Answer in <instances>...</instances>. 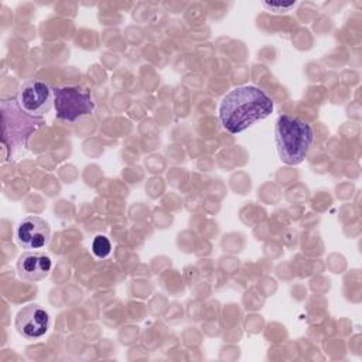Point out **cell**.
<instances>
[{"instance_id":"4","label":"cell","mask_w":362,"mask_h":362,"mask_svg":"<svg viewBox=\"0 0 362 362\" xmlns=\"http://www.w3.org/2000/svg\"><path fill=\"white\" fill-rule=\"evenodd\" d=\"M17 103L27 115L42 116L54 103V89L41 79H30L21 85Z\"/></svg>"},{"instance_id":"3","label":"cell","mask_w":362,"mask_h":362,"mask_svg":"<svg viewBox=\"0 0 362 362\" xmlns=\"http://www.w3.org/2000/svg\"><path fill=\"white\" fill-rule=\"evenodd\" d=\"M54 106L57 117L68 122L92 115L95 110L90 93L86 89L71 85H61L54 89Z\"/></svg>"},{"instance_id":"2","label":"cell","mask_w":362,"mask_h":362,"mask_svg":"<svg viewBox=\"0 0 362 362\" xmlns=\"http://www.w3.org/2000/svg\"><path fill=\"white\" fill-rule=\"evenodd\" d=\"M274 136L281 161L290 165L300 164L305 158L314 140L311 126L305 120L291 115L277 117Z\"/></svg>"},{"instance_id":"9","label":"cell","mask_w":362,"mask_h":362,"mask_svg":"<svg viewBox=\"0 0 362 362\" xmlns=\"http://www.w3.org/2000/svg\"><path fill=\"white\" fill-rule=\"evenodd\" d=\"M263 6L267 7L272 11H288V10H291L296 6V1L294 3H277V1H272L270 3V1H264Z\"/></svg>"},{"instance_id":"7","label":"cell","mask_w":362,"mask_h":362,"mask_svg":"<svg viewBox=\"0 0 362 362\" xmlns=\"http://www.w3.org/2000/svg\"><path fill=\"white\" fill-rule=\"evenodd\" d=\"M52 262L48 255L40 250L24 252L17 262V273L25 281H38L48 276Z\"/></svg>"},{"instance_id":"5","label":"cell","mask_w":362,"mask_h":362,"mask_svg":"<svg viewBox=\"0 0 362 362\" xmlns=\"http://www.w3.org/2000/svg\"><path fill=\"white\" fill-rule=\"evenodd\" d=\"M51 238L49 225L40 216H25L17 228V242L23 249L38 250L48 245Z\"/></svg>"},{"instance_id":"1","label":"cell","mask_w":362,"mask_h":362,"mask_svg":"<svg viewBox=\"0 0 362 362\" xmlns=\"http://www.w3.org/2000/svg\"><path fill=\"white\" fill-rule=\"evenodd\" d=\"M273 112L272 99L256 86H238L221 102L219 119L225 130L240 133Z\"/></svg>"},{"instance_id":"6","label":"cell","mask_w":362,"mask_h":362,"mask_svg":"<svg viewBox=\"0 0 362 362\" xmlns=\"http://www.w3.org/2000/svg\"><path fill=\"white\" fill-rule=\"evenodd\" d=\"M48 327L49 315L37 304L25 305L16 317V328L18 334L27 339H37L42 337L48 331Z\"/></svg>"},{"instance_id":"8","label":"cell","mask_w":362,"mask_h":362,"mask_svg":"<svg viewBox=\"0 0 362 362\" xmlns=\"http://www.w3.org/2000/svg\"><path fill=\"white\" fill-rule=\"evenodd\" d=\"M110 242L106 236L98 235L93 242H92V252L95 253L96 257H106L110 253Z\"/></svg>"}]
</instances>
